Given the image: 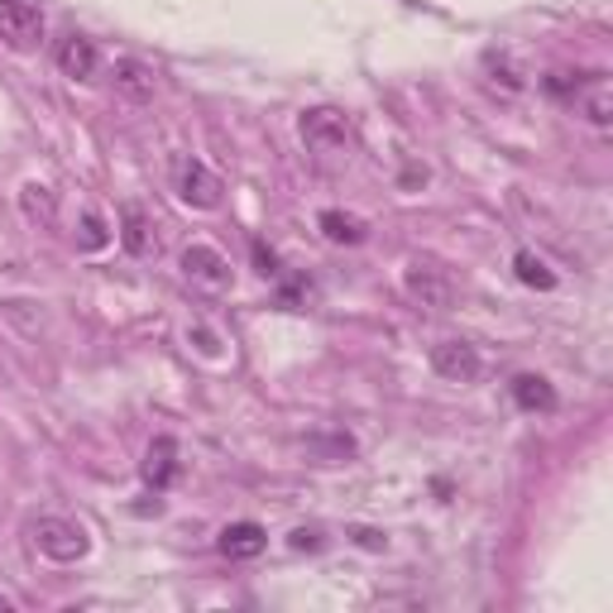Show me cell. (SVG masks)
<instances>
[{
  "mask_svg": "<svg viewBox=\"0 0 613 613\" xmlns=\"http://www.w3.org/2000/svg\"><path fill=\"white\" fill-rule=\"evenodd\" d=\"M192 341L202 345V355H216V350H220V345H216V336H212V331H202V326H197V331H192Z\"/></svg>",
  "mask_w": 613,
  "mask_h": 613,
  "instance_id": "24",
  "label": "cell"
},
{
  "mask_svg": "<svg viewBox=\"0 0 613 613\" xmlns=\"http://www.w3.org/2000/svg\"><path fill=\"white\" fill-rule=\"evenodd\" d=\"M508 388H513V402L523 412H556V388L546 384L542 374H518Z\"/></svg>",
  "mask_w": 613,
  "mask_h": 613,
  "instance_id": "14",
  "label": "cell"
},
{
  "mask_svg": "<svg viewBox=\"0 0 613 613\" xmlns=\"http://www.w3.org/2000/svg\"><path fill=\"white\" fill-rule=\"evenodd\" d=\"M178 479V441L173 436H159L149 446V455H145V485L159 493V489H168Z\"/></svg>",
  "mask_w": 613,
  "mask_h": 613,
  "instance_id": "13",
  "label": "cell"
},
{
  "mask_svg": "<svg viewBox=\"0 0 613 613\" xmlns=\"http://www.w3.org/2000/svg\"><path fill=\"white\" fill-rule=\"evenodd\" d=\"M250 254H254V269L264 273V279H279V273H283V269H279V254H273L264 240H250Z\"/></svg>",
  "mask_w": 613,
  "mask_h": 613,
  "instance_id": "20",
  "label": "cell"
},
{
  "mask_svg": "<svg viewBox=\"0 0 613 613\" xmlns=\"http://www.w3.org/2000/svg\"><path fill=\"white\" fill-rule=\"evenodd\" d=\"M513 269H518V279H523L527 288H542V293L556 288V273L546 269V259H537L532 250H518V254H513Z\"/></svg>",
  "mask_w": 613,
  "mask_h": 613,
  "instance_id": "17",
  "label": "cell"
},
{
  "mask_svg": "<svg viewBox=\"0 0 613 613\" xmlns=\"http://www.w3.org/2000/svg\"><path fill=\"white\" fill-rule=\"evenodd\" d=\"M0 44L15 54H34L44 44V10L34 0H0Z\"/></svg>",
  "mask_w": 613,
  "mask_h": 613,
  "instance_id": "1",
  "label": "cell"
},
{
  "mask_svg": "<svg viewBox=\"0 0 613 613\" xmlns=\"http://www.w3.org/2000/svg\"><path fill=\"white\" fill-rule=\"evenodd\" d=\"M402 283H408V293H412L422 307H436V311H446V307L455 303V288H451V279H446V273H441L436 264H412V269H408V279H402Z\"/></svg>",
  "mask_w": 613,
  "mask_h": 613,
  "instance_id": "8",
  "label": "cell"
},
{
  "mask_svg": "<svg viewBox=\"0 0 613 613\" xmlns=\"http://www.w3.org/2000/svg\"><path fill=\"white\" fill-rule=\"evenodd\" d=\"M20 206H24V216H30L34 226H54L58 220V197L44 188V182H30V188L20 192Z\"/></svg>",
  "mask_w": 613,
  "mask_h": 613,
  "instance_id": "16",
  "label": "cell"
},
{
  "mask_svg": "<svg viewBox=\"0 0 613 613\" xmlns=\"http://www.w3.org/2000/svg\"><path fill=\"white\" fill-rule=\"evenodd\" d=\"M297 297H311V283H307V279H293L288 288H283V297H279V303L288 307V303H297Z\"/></svg>",
  "mask_w": 613,
  "mask_h": 613,
  "instance_id": "23",
  "label": "cell"
},
{
  "mask_svg": "<svg viewBox=\"0 0 613 613\" xmlns=\"http://www.w3.org/2000/svg\"><path fill=\"white\" fill-rule=\"evenodd\" d=\"M220 192H226V182H220L206 163H197V159L178 163V197L188 206H197V212H216Z\"/></svg>",
  "mask_w": 613,
  "mask_h": 613,
  "instance_id": "4",
  "label": "cell"
},
{
  "mask_svg": "<svg viewBox=\"0 0 613 613\" xmlns=\"http://www.w3.org/2000/svg\"><path fill=\"white\" fill-rule=\"evenodd\" d=\"M106 240H111L106 220H101L97 212H87V216H82V235H77V245H82V250H101Z\"/></svg>",
  "mask_w": 613,
  "mask_h": 613,
  "instance_id": "18",
  "label": "cell"
},
{
  "mask_svg": "<svg viewBox=\"0 0 613 613\" xmlns=\"http://www.w3.org/2000/svg\"><path fill=\"white\" fill-rule=\"evenodd\" d=\"M216 546H220V556H226V560H254V556H264L269 532L259 523H230L226 532H220Z\"/></svg>",
  "mask_w": 613,
  "mask_h": 613,
  "instance_id": "12",
  "label": "cell"
},
{
  "mask_svg": "<svg viewBox=\"0 0 613 613\" xmlns=\"http://www.w3.org/2000/svg\"><path fill=\"white\" fill-rule=\"evenodd\" d=\"M317 226H321V235H326L331 245H360L364 235H370V230H364V220L350 216V212H321Z\"/></svg>",
  "mask_w": 613,
  "mask_h": 613,
  "instance_id": "15",
  "label": "cell"
},
{
  "mask_svg": "<svg viewBox=\"0 0 613 613\" xmlns=\"http://www.w3.org/2000/svg\"><path fill=\"white\" fill-rule=\"evenodd\" d=\"M178 264H182V273H188L192 283H202V288H216V293L230 288V279H235L230 259L220 254V250H212V245H188Z\"/></svg>",
  "mask_w": 613,
  "mask_h": 613,
  "instance_id": "5",
  "label": "cell"
},
{
  "mask_svg": "<svg viewBox=\"0 0 613 613\" xmlns=\"http://www.w3.org/2000/svg\"><path fill=\"white\" fill-rule=\"evenodd\" d=\"M121 245L135 259H154L159 254V235H154V216L145 212L139 202H125L121 206Z\"/></svg>",
  "mask_w": 613,
  "mask_h": 613,
  "instance_id": "7",
  "label": "cell"
},
{
  "mask_svg": "<svg viewBox=\"0 0 613 613\" xmlns=\"http://www.w3.org/2000/svg\"><path fill=\"white\" fill-rule=\"evenodd\" d=\"M297 129H303V145L317 149V154H336L350 145V121L336 106H317V111H303V121H297Z\"/></svg>",
  "mask_w": 613,
  "mask_h": 613,
  "instance_id": "3",
  "label": "cell"
},
{
  "mask_svg": "<svg viewBox=\"0 0 613 613\" xmlns=\"http://www.w3.org/2000/svg\"><path fill=\"white\" fill-rule=\"evenodd\" d=\"M355 542L364 546V552H384V546H388V537H384V532H374V527H355Z\"/></svg>",
  "mask_w": 613,
  "mask_h": 613,
  "instance_id": "22",
  "label": "cell"
},
{
  "mask_svg": "<svg viewBox=\"0 0 613 613\" xmlns=\"http://www.w3.org/2000/svg\"><path fill=\"white\" fill-rule=\"evenodd\" d=\"M570 101H576V106L584 111V121L599 125V129L613 121V91H609V77H604V72H590V77H584L580 91H576Z\"/></svg>",
  "mask_w": 613,
  "mask_h": 613,
  "instance_id": "11",
  "label": "cell"
},
{
  "mask_svg": "<svg viewBox=\"0 0 613 613\" xmlns=\"http://www.w3.org/2000/svg\"><path fill=\"white\" fill-rule=\"evenodd\" d=\"M432 370L451 384H469V379H479V350L469 341H441V345H432Z\"/></svg>",
  "mask_w": 613,
  "mask_h": 613,
  "instance_id": "6",
  "label": "cell"
},
{
  "mask_svg": "<svg viewBox=\"0 0 613 613\" xmlns=\"http://www.w3.org/2000/svg\"><path fill=\"white\" fill-rule=\"evenodd\" d=\"M0 613H10V599L5 594H0Z\"/></svg>",
  "mask_w": 613,
  "mask_h": 613,
  "instance_id": "25",
  "label": "cell"
},
{
  "mask_svg": "<svg viewBox=\"0 0 613 613\" xmlns=\"http://www.w3.org/2000/svg\"><path fill=\"white\" fill-rule=\"evenodd\" d=\"M326 537H321V527H297L293 532V552H321Z\"/></svg>",
  "mask_w": 613,
  "mask_h": 613,
  "instance_id": "21",
  "label": "cell"
},
{
  "mask_svg": "<svg viewBox=\"0 0 613 613\" xmlns=\"http://www.w3.org/2000/svg\"><path fill=\"white\" fill-rule=\"evenodd\" d=\"M54 58H58V72L63 77H72V82H87V77H97V44H91L87 34H68V38H58V48H54Z\"/></svg>",
  "mask_w": 613,
  "mask_h": 613,
  "instance_id": "9",
  "label": "cell"
},
{
  "mask_svg": "<svg viewBox=\"0 0 613 613\" xmlns=\"http://www.w3.org/2000/svg\"><path fill=\"white\" fill-rule=\"evenodd\" d=\"M111 82H115V91H121L125 101H154V87H159V77H154L149 63L121 58V63L111 68Z\"/></svg>",
  "mask_w": 613,
  "mask_h": 613,
  "instance_id": "10",
  "label": "cell"
},
{
  "mask_svg": "<svg viewBox=\"0 0 613 613\" xmlns=\"http://www.w3.org/2000/svg\"><path fill=\"white\" fill-rule=\"evenodd\" d=\"M311 451H326L331 461H345V455H355V441L350 436H307Z\"/></svg>",
  "mask_w": 613,
  "mask_h": 613,
  "instance_id": "19",
  "label": "cell"
},
{
  "mask_svg": "<svg viewBox=\"0 0 613 613\" xmlns=\"http://www.w3.org/2000/svg\"><path fill=\"white\" fill-rule=\"evenodd\" d=\"M30 537L34 546L44 556H54V560H82L87 556V527L82 523H72V518H38V523L30 527Z\"/></svg>",
  "mask_w": 613,
  "mask_h": 613,
  "instance_id": "2",
  "label": "cell"
}]
</instances>
